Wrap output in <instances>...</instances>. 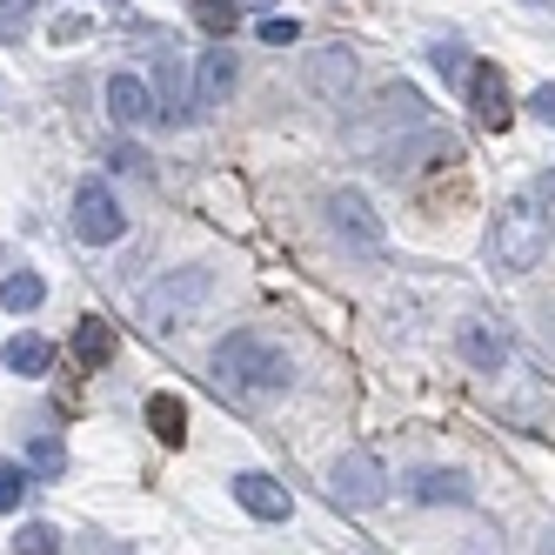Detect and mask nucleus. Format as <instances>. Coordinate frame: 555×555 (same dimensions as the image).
Wrapping results in <instances>:
<instances>
[{"label":"nucleus","instance_id":"29","mask_svg":"<svg viewBox=\"0 0 555 555\" xmlns=\"http://www.w3.org/2000/svg\"><path fill=\"white\" fill-rule=\"evenodd\" d=\"M535 208H555V175H548V181L535 188Z\"/></svg>","mask_w":555,"mask_h":555},{"label":"nucleus","instance_id":"17","mask_svg":"<svg viewBox=\"0 0 555 555\" xmlns=\"http://www.w3.org/2000/svg\"><path fill=\"white\" fill-rule=\"evenodd\" d=\"M147 428L162 435L168 449H181V435H188V402H181V395H147Z\"/></svg>","mask_w":555,"mask_h":555},{"label":"nucleus","instance_id":"12","mask_svg":"<svg viewBox=\"0 0 555 555\" xmlns=\"http://www.w3.org/2000/svg\"><path fill=\"white\" fill-rule=\"evenodd\" d=\"M154 81H162V101H154V107H162L168 128H181V121H194V114H202V101L188 94V74H181L175 54H162V74H154Z\"/></svg>","mask_w":555,"mask_h":555},{"label":"nucleus","instance_id":"10","mask_svg":"<svg viewBox=\"0 0 555 555\" xmlns=\"http://www.w3.org/2000/svg\"><path fill=\"white\" fill-rule=\"evenodd\" d=\"M107 114H114L121 128H147L162 107H154V94H147L141 74H107Z\"/></svg>","mask_w":555,"mask_h":555},{"label":"nucleus","instance_id":"20","mask_svg":"<svg viewBox=\"0 0 555 555\" xmlns=\"http://www.w3.org/2000/svg\"><path fill=\"white\" fill-rule=\"evenodd\" d=\"M14 555H61V529L54 522H27L14 535Z\"/></svg>","mask_w":555,"mask_h":555},{"label":"nucleus","instance_id":"9","mask_svg":"<svg viewBox=\"0 0 555 555\" xmlns=\"http://www.w3.org/2000/svg\"><path fill=\"white\" fill-rule=\"evenodd\" d=\"M455 348H462V362L489 369V375H502V369H508V335H502V328L489 322V314H475V322H462Z\"/></svg>","mask_w":555,"mask_h":555},{"label":"nucleus","instance_id":"8","mask_svg":"<svg viewBox=\"0 0 555 555\" xmlns=\"http://www.w3.org/2000/svg\"><path fill=\"white\" fill-rule=\"evenodd\" d=\"M234 502H242L255 522H288V515H295L288 489L274 482V475H261V468H242V475H234Z\"/></svg>","mask_w":555,"mask_h":555},{"label":"nucleus","instance_id":"28","mask_svg":"<svg viewBox=\"0 0 555 555\" xmlns=\"http://www.w3.org/2000/svg\"><path fill=\"white\" fill-rule=\"evenodd\" d=\"M81 34H88V21H81V14H67V21H54V41H81Z\"/></svg>","mask_w":555,"mask_h":555},{"label":"nucleus","instance_id":"7","mask_svg":"<svg viewBox=\"0 0 555 555\" xmlns=\"http://www.w3.org/2000/svg\"><path fill=\"white\" fill-rule=\"evenodd\" d=\"M328 228L341 234L348 248H382V221H375V208H369V194H354V188L328 194Z\"/></svg>","mask_w":555,"mask_h":555},{"label":"nucleus","instance_id":"11","mask_svg":"<svg viewBox=\"0 0 555 555\" xmlns=\"http://www.w3.org/2000/svg\"><path fill=\"white\" fill-rule=\"evenodd\" d=\"M308 88L322 94V101H341L354 88V54L348 48H322V54H308Z\"/></svg>","mask_w":555,"mask_h":555},{"label":"nucleus","instance_id":"14","mask_svg":"<svg viewBox=\"0 0 555 555\" xmlns=\"http://www.w3.org/2000/svg\"><path fill=\"white\" fill-rule=\"evenodd\" d=\"M234 81H242V67H234V54L228 48H215V54H202V107H228L234 101Z\"/></svg>","mask_w":555,"mask_h":555},{"label":"nucleus","instance_id":"22","mask_svg":"<svg viewBox=\"0 0 555 555\" xmlns=\"http://www.w3.org/2000/svg\"><path fill=\"white\" fill-rule=\"evenodd\" d=\"M27 462L41 468V475H61V468H67V449H61V435H34V449H27Z\"/></svg>","mask_w":555,"mask_h":555},{"label":"nucleus","instance_id":"26","mask_svg":"<svg viewBox=\"0 0 555 555\" xmlns=\"http://www.w3.org/2000/svg\"><path fill=\"white\" fill-rule=\"evenodd\" d=\"M107 168H114V175H147V154L121 141V147H107Z\"/></svg>","mask_w":555,"mask_h":555},{"label":"nucleus","instance_id":"27","mask_svg":"<svg viewBox=\"0 0 555 555\" xmlns=\"http://www.w3.org/2000/svg\"><path fill=\"white\" fill-rule=\"evenodd\" d=\"M529 114H535V121H548V128H555V81L529 94Z\"/></svg>","mask_w":555,"mask_h":555},{"label":"nucleus","instance_id":"6","mask_svg":"<svg viewBox=\"0 0 555 555\" xmlns=\"http://www.w3.org/2000/svg\"><path fill=\"white\" fill-rule=\"evenodd\" d=\"M468 107H475V121H482V128H508L515 121V101H508V81H502L495 61H475L468 67Z\"/></svg>","mask_w":555,"mask_h":555},{"label":"nucleus","instance_id":"25","mask_svg":"<svg viewBox=\"0 0 555 555\" xmlns=\"http://www.w3.org/2000/svg\"><path fill=\"white\" fill-rule=\"evenodd\" d=\"M261 41H268V48H295V41H301V27L282 21V14H268V21H261Z\"/></svg>","mask_w":555,"mask_h":555},{"label":"nucleus","instance_id":"18","mask_svg":"<svg viewBox=\"0 0 555 555\" xmlns=\"http://www.w3.org/2000/svg\"><path fill=\"white\" fill-rule=\"evenodd\" d=\"M41 301H48L41 274H8V282H0V308H8V314H34Z\"/></svg>","mask_w":555,"mask_h":555},{"label":"nucleus","instance_id":"24","mask_svg":"<svg viewBox=\"0 0 555 555\" xmlns=\"http://www.w3.org/2000/svg\"><path fill=\"white\" fill-rule=\"evenodd\" d=\"M21 495H27V468L0 462V515H8V508H21Z\"/></svg>","mask_w":555,"mask_h":555},{"label":"nucleus","instance_id":"16","mask_svg":"<svg viewBox=\"0 0 555 555\" xmlns=\"http://www.w3.org/2000/svg\"><path fill=\"white\" fill-rule=\"evenodd\" d=\"M0 362H8L14 375H48V369H54V341H41V335H14L8 348H0Z\"/></svg>","mask_w":555,"mask_h":555},{"label":"nucleus","instance_id":"4","mask_svg":"<svg viewBox=\"0 0 555 555\" xmlns=\"http://www.w3.org/2000/svg\"><path fill=\"white\" fill-rule=\"evenodd\" d=\"M328 495H335L341 508H375V502L388 495V468H382L369 449H348V455L328 468Z\"/></svg>","mask_w":555,"mask_h":555},{"label":"nucleus","instance_id":"21","mask_svg":"<svg viewBox=\"0 0 555 555\" xmlns=\"http://www.w3.org/2000/svg\"><path fill=\"white\" fill-rule=\"evenodd\" d=\"M428 61H435V67H442V74H449V81H468V67H475L462 41H435V48H428Z\"/></svg>","mask_w":555,"mask_h":555},{"label":"nucleus","instance_id":"1","mask_svg":"<svg viewBox=\"0 0 555 555\" xmlns=\"http://www.w3.org/2000/svg\"><path fill=\"white\" fill-rule=\"evenodd\" d=\"M215 382L228 395H282L295 382V369H288V348H274L268 335L242 328L215 348Z\"/></svg>","mask_w":555,"mask_h":555},{"label":"nucleus","instance_id":"30","mask_svg":"<svg viewBox=\"0 0 555 555\" xmlns=\"http://www.w3.org/2000/svg\"><path fill=\"white\" fill-rule=\"evenodd\" d=\"M535 555H555V529H548V535H542V548H535Z\"/></svg>","mask_w":555,"mask_h":555},{"label":"nucleus","instance_id":"15","mask_svg":"<svg viewBox=\"0 0 555 555\" xmlns=\"http://www.w3.org/2000/svg\"><path fill=\"white\" fill-rule=\"evenodd\" d=\"M74 362H81V369H107L114 362V322H101V314L74 322Z\"/></svg>","mask_w":555,"mask_h":555},{"label":"nucleus","instance_id":"19","mask_svg":"<svg viewBox=\"0 0 555 555\" xmlns=\"http://www.w3.org/2000/svg\"><path fill=\"white\" fill-rule=\"evenodd\" d=\"M194 27L215 34V41H221V34H234V0H194Z\"/></svg>","mask_w":555,"mask_h":555},{"label":"nucleus","instance_id":"2","mask_svg":"<svg viewBox=\"0 0 555 555\" xmlns=\"http://www.w3.org/2000/svg\"><path fill=\"white\" fill-rule=\"evenodd\" d=\"M548 248V215L535 208V194H522V202H502L495 215V261L508 274H529Z\"/></svg>","mask_w":555,"mask_h":555},{"label":"nucleus","instance_id":"5","mask_svg":"<svg viewBox=\"0 0 555 555\" xmlns=\"http://www.w3.org/2000/svg\"><path fill=\"white\" fill-rule=\"evenodd\" d=\"M208 295V268H188V274H168V282H154V295L141 301V322L154 328V335H168L175 322H181V314L194 308V301H202Z\"/></svg>","mask_w":555,"mask_h":555},{"label":"nucleus","instance_id":"13","mask_svg":"<svg viewBox=\"0 0 555 555\" xmlns=\"http://www.w3.org/2000/svg\"><path fill=\"white\" fill-rule=\"evenodd\" d=\"M409 495H415V502H468L475 482H468L462 468H415V475H409Z\"/></svg>","mask_w":555,"mask_h":555},{"label":"nucleus","instance_id":"23","mask_svg":"<svg viewBox=\"0 0 555 555\" xmlns=\"http://www.w3.org/2000/svg\"><path fill=\"white\" fill-rule=\"evenodd\" d=\"M34 21V0H0V41H21Z\"/></svg>","mask_w":555,"mask_h":555},{"label":"nucleus","instance_id":"3","mask_svg":"<svg viewBox=\"0 0 555 555\" xmlns=\"http://www.w3.org/2000/svg\"><path fill=\"white\" fill-rule=\"evenodd\" d=\"M74 234L94 242V248H114L128 234V215H121V202H114L107 181H81V188H74Z\"/></svg>","mask_w":555,"mask_h":555}]
</instances>
